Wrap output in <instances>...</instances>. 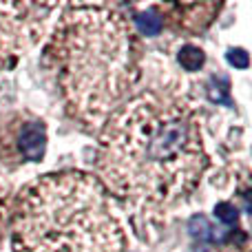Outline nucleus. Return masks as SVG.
Segmentation results:
<instances>
[{
	"label": "nucleus",
	"instance_id": "f257e3e1",
	"mask_svg": "<svg viewBox=\"0 0 252 252\" xmlns=\"http://www.w3.org/2000/svg\"><path fill=\"white\" fill-rule=\"evenodd\" d=\"M206 168L199 115L179 93H139L104 122L100 173L106 186L144 217H159L186 199Z\"/></svg>",
	"mask_w": 252,
	"mask_h": 252
},
{
	"label": "nucleus",
	"instance_id": "f03ea898",
	"mask_svg": "<svg viewBox=\"0 0 252 252\" xmlns=\"http://www.w3.org/2000/svg\"><path fill=\"white\" fill-rule=\"evenodd\" d=\"M60 11L47 62L69 113L100 128L137 80L133 29L109 4H64Z\"/></svg>",
	"mask_w": 252,
	"mask_h": 252
},
{
	"label": "nucleus",
	"instance_id": "7ed1b4c3",
	"mask_svg": "<svg viewBox=\"0 0 252 252\" xmlns=\"http://www.w3.org/2000/svg\"><path fill=\"white\" fill-rule=\"evenodd\" d=\"M16 252H122L124 228L95 177L78 170L35 179L13 219Z\"/></svg>",
	"mask_w": 252,
	"mask_h": 252
},
{
	"label": "nucleus",
	"instance_id": "20e7f679",
	"mask_svg": "<svg viewBox=\"0 0 252 252\" xmlns=\"http://www.w3.org/2000/svg\"><path fill=\"white\" fill-rule=\"evenodd\" d=\"M62 4L0 2V64H7L40 40L47 20Z\"/></svg>",
	"mask_w": 252,
	"mask_h": 252
},
{
	"label": "nucleus",
	"instance_id": "39448f33",
	"mask_svg": "<svg viewBox=\"0 0 252 252\" xmlns=\"http://www.w3.org/2000/svg\"><path fill=\"white\" fill-rule=\"evenodd\" d=\"M16 153L22 161H40L47 151V128L42 122H25L16 130Z\"/></svg>",
	"mask_w": 252,
	"mask_h": 252
},
{
	"label": "nucleus",
	"instance_id": "423d86ee",
	"mask_svg": "<svg viewBox=\"0 0 252 252\" xmlns=\"http://www.w3.org/2000/svg\"><path fill=\"white\" fill-rule=\"evenodd\" d=\"M135 25H137V29L142 35L153 38V35H157L161 31L164 22H161V16L155 11V9H146V11H139L137 16H135Z\"/></svg>",
	"mask_w": 252,
	"mask_h": 252
},
{
	"label": "nucleus",
	"instance_id": "0eeeda50",
	"mask_svg": "<svg viewBox=\"0 0 252 252\" xmlns=\"http://www.w3.org/2000/svg\"><path fill=\"white\" fill-rule=\"evenodd\" d=\"M177 60H179V64H182V69H186V71H199L201 66H204V62H206V56H204V51H201L199 47L186 44V47L179 49Z\"/></svg>",
	"mask_w": 252,
	"mask_h": 252
},
{
	"label": "nucleus",
	"instance_id": "6e6552de",
	"mask_svg": "<svg viewBox=\"0 0 252 252\" xmlns=\"http://www.w3.org/2000/svg\"><path fill=\"white\" fill-rule=\"evenodd\" d=\"M215 217H217L219 221H223L226 226H235V223L239 221V210H237V206L228 204V201H221V204L215 206Z\"/></svg>",
	"mask_w": 252,
	"mask_h": 252
},
{
	"label": "nucleus",
	"instance_id": "1a4fd4ad",
	"mask_svg": "<svg viewBox=\"0 0 252 252\" xmlns=\"http://www.w3.org/2000/svg\"><path fill=\"white\" fill-rule=\"evenodd\" d=\"M226 58H228V62H230L235 69H248V64H250V58H248V53H246L244 49H230Z\"/></svg>",
	"mask_w": 252,
	"mask_h": 252
},
{
	"label": "nucleus",
	"instance_id": "9d476101",
	"mask_svg": "<svg viewBox=\"0 0 252 252\" xmlns=\"http://www.w3.org/2000/svg\"><path fill=\"white\" fill-rule=\"evenodd\" d=\"M190 232L195 237H210V226H208V221H206L204 217H192L190 219Z\"/></svg>",
	"mask_w": 252,
	"mask_h": 252
}]
</instances>
